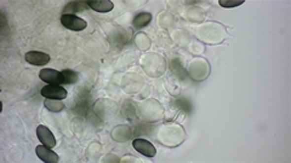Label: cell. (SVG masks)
Wrapping results in <instances>:
<instances>
[{"mask_svg": "<svg viewBox=\"0 0 291 163\" xmlns=\"http://www.w3.org/2000/svg\"><path fill=\"white\" fill-rule=\"evenodd\" d=\"M87 5L94 11L102 12V14L109 12L114 9V4L109 0H90V1H87Z\"/></svg>", "mask_w": 291, "mask_h": 163, "instance_id": "ba28073f", "label": "cell"}, {"mask_svg": "<svg viewBox=\"0 0 291 163\" xmlns=\"http://www.w3.org/2000/svg\"><path fill=\"white\" fill-rule=\"evenodd\" d=\"M26 62L32 65H45L50 62V56L45 52L40 51H29L25 56Z\"/></svg>", "mask_w": 291, "mask_h": 163, "instance_id": "52a82bcc", "label": "cell"}, {"mask_svg": "<svg viewBox=\"0 0 291 163\" xmlns=\"http://www.w3.org/2000/svg\"><path fill=\"white\" fill-rule=\"evenodd\" d=\"M152 21V15L149 12H141L134 18V27L135 28H144L148 26Z\"/></svg>", "mask_w": 291, "mask_h": 163, "instance_id": "30bf717a", "label": "cell"}, {"mask_svg": "<svg viewBox=\"0 0 291 163\" xmlns=\"http://www.w3.org/2000/svg\"><path fill=\"white\" fill-rule=\"evenodd\" d=\"M218 4L222 7H235L244 4V0H219Z\"/></svg>", "mask_w": 291, "mask_h": 163, "instance_id": "4fadbf2b", "label": "cell"}, {"mask_svg": "<svg viewBox=\"0 0 291 163\" xmlns=\"http://www.w3.org/2000/svg\"><path fill=\"white\" fill-rule=\"evenodd\" d=\"M36 136L41 141V144L47 146V148L52 149L56 146V138H55L51 131L47 127H45V126H38V128H36Z\"/></svg>", "mask_w": 291, "mask_h": 163, "instance_id": "5b68a950", "label": "cell"}, {"mask_svg": "<svg viewBox=\"0 0 291 163\" xmlns=\"http://www.w3.org/2000/svg\"><path fill=\"white\" fill-rule=\"evenodd\" d=\"M36 156L45 163H58L60 162V157L55 151H52L51 149L47 148L45 145H39L36 149Z\"/></svg>", "mask_w": 291, "mask_h": 163, "instance_id": "8992f818", "label": "cell"}, {"mask_svg": "<svg viewBox=\"0 0 291 163\" xmlns=\"http://www.w3.org/2000/svg\"><path fill=\"white\" fill-rule=\"evenodd\" d=\"M44 105L46 109H49V111L52 112H60L65 109V104L62 102L56 101V99H45Z\"/></svg>", "mask_w": 291, "mask_h": 163, "instance_id": "8fae6325", "label": "cell"}, {"mask_svg": "<svg viewBox=\"0 0 291 163\" xmlns=\"http://www.w3.org/2000/svg\"><path fill=\"white\" fill-rule=\"evenodd\" d=\"M61 23H62V26L65 28L74 31H81L87 27L86 21L78 17V16L71 14H63L61 16Z\"/></svg>", "mask_w": 291, "mask_h": 163, "instance_id": "6da1fadb", "label": "cell"}, {"mask_svg": "<svg viewBox=\"0 0 291 163\" xmlns=\"http://www.w3.org/2000/svg\"><path fill=\"white\" fill-rule=\"evenodd\" d=\"M89 5H87V1H71L68 2L67 5L63 9V14H71L73 15L74 12L84 11V10L87 9Z\"/></svg>", "mask_w": 291, "mask_h": 163, "instance_id": "9c48e42d", "label": "cell"}, {"mask_svg": "<svg viewBox=\"0 0 291 163\" xmlns=\"http://www.w3.org/2000/svg\"><path fill=\"white\" fill-rule=\"evenodd\" d=\"M62 75H63V80H65V83H67V85H73V83H75L79 79L78 73H75L74 70H71V69L63 70Z\"/></svg>", "mask_w": 291, "mask_h": 163, "instance_id": "7c38bea8", "label": "cell"}, {"mask_svg": "<svg viewBox=\"0 0 291 163\" xmlns=\"http://www.w3.org/2000/svg\"><path fill=\"white\" fill-rule=\"evenodd\" d=\"M41 96L46 99H56V101H62L67 98V91L61 85H46L41 88Z\"/></svg>", "mask_w": 291, "mask_h": 163, "instance_id": "7a4b0ae2", "label": "cell"}, {"mask_svg": "<svg viewBox=\"0 0 291 163\" xmlns=\"http://www.w3.org/2000/svg\"><path fill=\"white\" fill-rule=\"evenodd\" d=\"M39 79L43 80L44 82H46L47 85H62V83H65L62 72H57L55 69H49V68H45V69L40 70Z\"/></svg>", "mask_w": 291, "mask_h": 163, "instance_id": "3957f363", "label": "cell"}, {"mask_svg": "<svg viewBox=\"0 0 291 163\" xmlns=\"http://www.w3.org/2000/svg\"><path fill=\"white\" fill-rule=\"evenodd\" d=\"M132 146H134V149L137 152H140V154L144 155L146 157H154L157 155V150H155L154 145L150 141L146 140V139H135L132 141Z\"/></svg>", "mask_w": 291, "mask_h": 163, "instance_id": "277c9868", "label": "cell"}]
</instances>
